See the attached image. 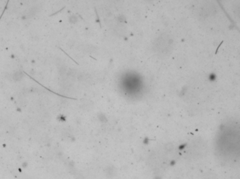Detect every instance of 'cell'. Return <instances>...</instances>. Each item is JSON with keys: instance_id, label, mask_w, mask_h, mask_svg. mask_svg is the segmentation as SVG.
<instances>
[{"instance_id": "cell-1", "label": "cell", "mask_w": 240, "mask_h": 179, "mask_svg": "<svg viewBox=\"0 0 240 179\" xmlns=\"http://www.w3.org/2000/svg\"><path fill=\"white\" fill-rule=\"evenodd\" d=\"M235 12L237 13V15L239 16V18H240V4L238 5L237 9H236V11H235Z\"/></svg>"}]
</instances>
